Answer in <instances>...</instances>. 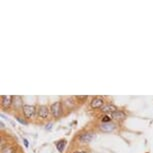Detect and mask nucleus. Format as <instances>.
Masks as SVG:
<instances>
[{
  "instance_id": "423d86ee",
  "label": "nucleus",
  "mask_w": 153,
  "mask_h": 153,
  "mask_svg": "<svg viewBox=\"0 0 153 153\" xmlns=\"http://www.w3.org/2000/svg\"><path fill=\"white\" fill-rule=\"evenodd\" d=\"M38 115L41 118H46L48 115V108L46 105H41L38 108Z\"/></svg>"
},
{
  "instance_id": "f03ea898",
  "label": "nucleus",
  "mask_w": 153,
  "mask_h": 153,
  "mask_svg": "<svg viewBox=\"0 0 153 153\" xmlns=\"http://www.w3.org/2000/svg\"><path fill=\"white\" fill-rule=\"evenodd\" d=\"M23 112L27 118H30L33 116L34 112H35V107L32 105H23Z\"/></svg>"
},
{
  "instance_id": "9b49d317",
  "label": "nucleus",
  "mask_w": 153,
  "mask_h": 153,
  "mask_svg": "<svg viewBox=\"0 0 153 153\" xmlns=\"http://www.w3.org/2000/svg\"><path fill=\"white\" fill-rule=\"evenodd\" d=\"M2 153H15V149L13 147H6L2 150Z\"/></svg>"
},
{
  "instance_id": "f3484780",
  "label": "nucleus",
  "mask_w": 153,
  "mask_h": 153,
  "mask_svg": "<svg viewBox=\"0 0 153 153\" xmlns=\"http://www.w3.org/2000/svg\"><path fill=\"white\" fill-rule=\"evenodd\" d=\"M0 124H1V128H4V123H3V122H1Z\"/></svg>"
},
{
  "instance_id": "7ed1b4c3",
  "label": "nucleus",
  "mask_w": 153,
  "mask_h": 153,
  "mask_svg": "<svg viewBox=\"0 0 153 153\" xmlns=\"http://www.w3.org/2000/svg\"><path fill=\"white\" fill-rule=\"evenodd\" d=\"M12 96H10V95H2L1 96V103H2V106H3L4 108L8 107L11 102H12Z\"/></svg>"
},
{
  "instance_id": "0eeeda50",
  "label": "nucleus",
  "mask_w": 153,
  "mask_h": 153,
  "mask_svg": "<svg viewBox=\"0 0 153 153\" xmlns=\"http://www.w3.org/2000/svg\"><path fill=\"white\" fill-rule=\"evenodd\" d=\"M92 137H93V134L92 133H83L81 134V136L79 137V140L83 143H88L91 141Z\"/></svg>"
},
{
  "instance_id": "dca6fc26",
  "label": "nucleus",
  "mask_w": 153,
  "mask_h": 153,
  "mask_svg": "<svg viewBox=\"0 0 153 153\" xmlns=\"http://www.w3.org/2000/svg\"><path fill=\"white\" fill-rule=\"evenodd\" d=\"M47 129H48V130H49V129H51V123H49L47 125Z\"/></svg>"
},
{
  "instance_id": "4468645a",
  "label": "nucleus",
  "mask_w": 153,
  "mask_h": 153,
  "mask_svg": "<svg viewBox=\"0 0 153 153\" xmlns=\"http://www.w3.org/2000/svg\"><path fill=\"white\" fill-rule=\"evenodd\" d=\"M23 142H24V145H25V147H28V145H29V143H28V140L27 139H23Z\"/></svg>"
},
{
  "instance_id": "1a4fd4ad",
  "label": "nucleus",
  "mask_w": 153,
  "mask_h": 153,
  "mask_svg": "<svg viewBox=\"0 0 153 153\" xmlns=\"http://www.w3.org/2000/svg\"><path fill=\"white\" fill-rule=\"evenodd\" d=\"M101 110L103 112H111V113H114L115 111H117V108H116V106H114L112 104H107V105L102 106Z\"/></svg>"
},
{
  "instance_id": "6e6552de",
  "label": "nucleus",
  "mask_w": 153,
  "mask_h": 153,
  "mask_svg": "<svg viewBox=\"0 0 153 153\" xmlns=\"http://www.w3.org/2000/svg\"><path fill=\"white\" fill-rule=\"evenodd\" d=\"M111 116L112 118H114V119H116V120H123L126 118V114L122 111L117 110V111H115L114 113H112Z\"/></svg>"
},
{
  "instance_id": "ddd939ff",
  "label": "nucleus",
  "mask_w": 153,
  "mask_h": 153,
  "mask_svg": "<svg viewBox=\"0 0 153 153\" xmlns=\"http://www.w3.org/2000/svg\"><path fill=\"white\" fill-rule=\"evenodd\" d=\"M16 119H17V121H18V122H20V123L25 124V125H26V124H27L26 121H25V120H23V119H21V118H20V117H17Z\"/></svg>"
},
{
  "instance_id": "f257e3e1",
  "label": "nucleus",
  "mask_w": 153,
  "mask_h": 153,
  "mask_svg": "<svg viewBox=\"0 0 153 153\" xmlns=\"http://www.w3.org/2000/svg\"><path fill=\"white\" fill-rule=\"evenodd\" d=\"M51 113L54 115V117H60L62 114V109H61V102L57 101L54 104L51 106Z\"/></svg>"
},
{
  "instance_id": "39448f33",
  "label": "nucleus",
  "mask_w": 153,
  "mask_h": 153,
  "mask_svg": "<svg viewBox=\"0 0 153 153\" xmlns=\"http://www.w3.org/2000/svg\"><path fill=\"white\" fill-rule=\"evenodd\" d=\"M114 128H115V125L113 123H111V122L103 123L102 125L100 126V129L102 131H104V132H110L112 130H114Z\"/></svg>"
},
{
  "instance_id": "20e7f679",
  "label": "nucleus",
  "mask_w": 153,
  "mask_h": 153,
  "mask_svg": "<svg viewBox=\"0 0 153 153\" xmlns=\"http://www.w3.org/2000/svg\"><path fill=\"white\" fill-rule=\"evenodd\" d=\"M91 107L92 108H100L103 105V99L100 97H95L91 101Z\"/></svg>"
},
{
  "instance_id": "9d476101",
  "label": "nucleus",
  "mask_w": 153,
  "mask_h": 153,
  "mask_svg": "<svg viewBox=\"0 0 153 153\" xmlns=\"http://www.w3.org/2000/svg\"><path fill=\"white\" fill-rule=\"evenodd\" d=\"M65 145H66V141L65 140H61V141H59V142H57L56 146H57V149L59 150V152L63 151V149H64Z\"/></svg>"
},
{
  "instance_id": "2eb2a0df",
  "label": "nucleus",
  "mask_w": 153,
  "mask_h": 153,
  "mask_svg": "<svg viewBox=\"0 0 153 153\" xmlns=\"http://www.w3.org/2000/svg\"><path fill=\"white\" fill-rule=\"evenodd\" d=\"M76 98H77V99H87V96L84 95V96H77Z\"/></svg>"
},
{
  "instance_id": "a211bd4d",
  "label": "nucleus",
  "mask_w": 153,
  "mask_h": 153,
  "mask_svg": "<svg viewBox=\"0 0 153 153\" xmlns=\"http://www.w3.org/2000/svg\"><path fill=\"white\" fill-rule=\"evenodd\" d=\"M75 153H86V152H83V151H79V152H75Z\"/></svg>"
},
{
  "instance_id": "f8f14e48",
  "label": "nucleus",
  "mask_w": 153,
  "mask_h": 153,
  "mask_svg": "<svg viewBox=\"0 0 153 153\" xmlns=\"http://www.w3.org/2000/svg\"><path fill=\"white\" fill-rule=\"evenodd\" d=\"M110 121H111V117L108 116V115H105V116L102 118V122H104V123H108V122H110Z\"/></svg>"
}]
</instances>
